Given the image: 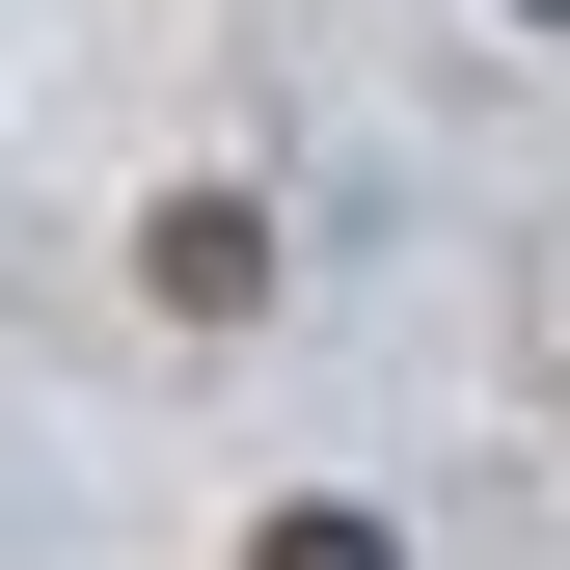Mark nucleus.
Here are the masks:
<instances>
[{
	"label": "nucleus",
	"instance_id": "1",
	"mask_svg": "<svg viewBox=\"0 0 570 570\" xmlns=\"http://www.w3.org/2000/svg\"><path fill=\"white\" fill-rule=\"evenodd\" d=\"M136 299H164V326H245L272 299V218H245V190H164V218H136Z\"/></svg>",
	"mask_w": 570,
	"mask_h": 570
},
{
	"label": "nucleus",
	"instance_id": "2",
	"mask_svg": "<svg viewBox=\"0 0 570 570\" xmlns=\"http://www.w3.org/2000/svg\"><path fill=\"white\" fill-rule=\"evenodd\" d=\"M245 570H407V543H381V517H353V489H326V517H272Z\"/></svg>",
	"mask_w": 570,
	"mask_h": 570
}]
</instances>
